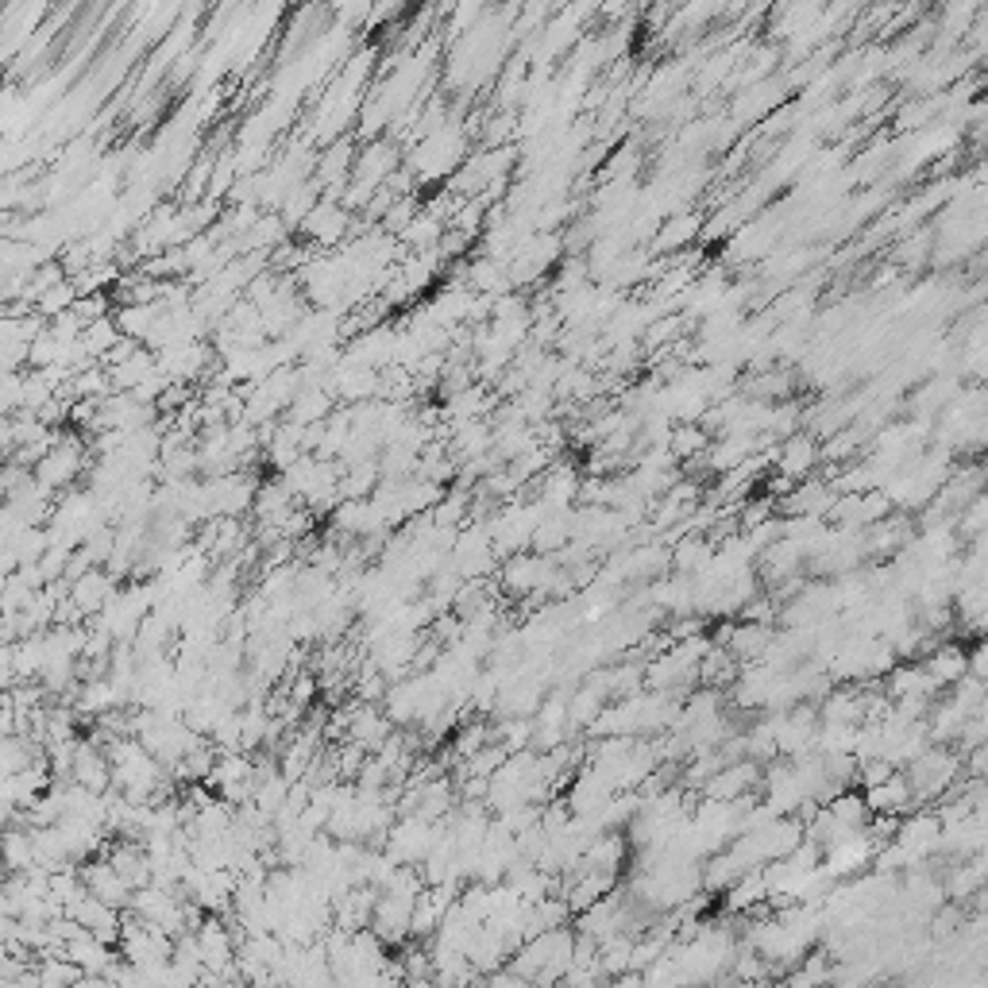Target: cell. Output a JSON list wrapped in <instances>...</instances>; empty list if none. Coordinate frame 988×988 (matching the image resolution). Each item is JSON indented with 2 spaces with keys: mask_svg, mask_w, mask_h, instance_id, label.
Returning a JSON list of instances; mask_svg holds the SVG:
<instances>
[{
  "mask_svg": "<svg viewBox=\"0 0 988 988\" xmlns=\"http://www.w3.org/2000/svg\"><path fill=\"white\" fill-rule=\"evenodd\" d=\"M305 236L313 240V244H337L340 236L347 232V209L344 205H337L332 197H321V202L313 205L309 217L302 220Z\"/></svg>",
  "mask_w": 988,
  "mask_h": 988,
  "instance_id": "cell-5",
  "label": "cell"
},
{
  "mask_svg": "<svg viewBox=\"0 0 988 988\" xmlns=\"http://www.w3.org/2000/svg\"><path fill=\"white\" fill-rule=\"evenodd\" d=\"M707 448H710V432H703L699 425H676L672 437H668V452H672L676 464H687V460L703 456Z\"/></svg>",
  "mask_w": 988,
  "mask_h": 988,
  "instance_id": "cell-8",
  "label": "cell"
},
{
  "mask_svg": "<svg viewBox=\"0 0 988 988\" xmlns=\"http://www.w3.org/2000/svg\"><path fill=\"white\" fill-rule=\"evenodd\" d=\"M464 147H467V139L460 136L456 127H452V120H448L440 132L425 136L422 147L410 155V174H414L417 182H440V178H448L460 162H464Z\"/></svg>",
  "mask_w": 988,
  "mask_h": 988,
  "instance_id": "cell-1",
  "label": "cell"
},
{
  "mask_svg": "<svg viewBox=\"0 0 988 988\" xmlns=\"http://www.w3.org/2000/svg\"><path fill=\"white\" fill-rule=\"evenodd\" d=\"M109 599H112V575H105V572L82 575V580L70 587V602H74V610H82V614L101 610Z\"/></svg>",
  "mask_w": 988,
  "mask_h": 988,
  "instance_id": "cell-7",
  "label": "cell"
},
{
  "mask_svg": "<svg viewBox=\"0 0 988 988\" xmlns=\"http://www.w3.org/2000/svg\"><path fill=\"white\" fill-rule=\"evenodd\" d=\"M0 857H4V865H12V869H32V865H35V842H32V834L9 830V834L0 838Z\"/></svg>",
  "mask_w": 988,
  "mask_h": 988,
  "instance_id": "cell-10",
  "label": "cell"
},
{
  "mask_svg": "<svg viewBox=\"0 0 988 988\" xmlns=\"http://www.w3.org/2000/svg\"><path fill=\"white\" fill-rule=\"evenodd\" d=\"M85 885H89V895H94V900H101L105 907H112V912H117L120 904H132V888L120 880V873L112 869L109 862L94 865V869H85Z\"/></svg>",
  "mask_w": 988,
  "mask_h": 988,
  "instance_id": "cell-6",
  "label": "cell"
},
{
  "mask_svg": "<svg viewBox=\"0 0 988 988\" xmlns=\"http://www.w3.org/2000/svg\"><path fill=\"white\" fill-rule=\"evenodd\" d=\"M82 460H85V452H82V444L77 440H54L51 444V452L35 464V483H39L42 490H59V487H66L70 479H74L77 472H82Z\"/></svg>",
  "mask_w": 988,
  "mask_h": 988,
  "instance_id": "cell-3",
  "label": "cell"
},
{
  "mask_svg": "<svg viewBox=\"0 0 988 988\" xmlns=\"http://www.w3.org/2000/svg\"><path fill=\"white\" fill-rule=\"evenodd\" d=\"M12 672H16V668H12V649L0 642V684H9Z\"/></svg>",
  "mask_w": 988,
  "mask_h": 988,
  "instance_id": "cell-11",
  "label": "cell"
},
{
  "mask_svg": "<svg viewBox=\"0 0 988 988\" xmlns=\"http://www.w3.org/2000/svg\"><path fill=\"white\" fill-rule=\"evenodd\" d=\"M120 329H117V321L112 317H101V321H94V325H85V332H82V347H85V355H94V359H105V355L112 352V347L120 344Z\"/></svg>",
  "mask_w": 988,
  "mask_h": 988,
  "instance_id": "cell-9",
  "label": "cell"
},
{
  "mask_svg": "<svg viewBox=\"0 0 988 988\" xmlns=\"http://www.w3.org/2000/svg\"><path fill=\"white\" fill-rule=\"evenodd\" d=\"M703 220L695 212H672V217H660L657 232L649 240V255H672L676 247H687L692 240H699Z\"/></svg>",
  "mask_w": 988,
  "mask_h": 988,
  "instance_id": "cell-4",
  "label": "cell"
},
{
  "mask_svg": "<svg viewBox=\"0 0 988 988\" xmlns=\"http://www.w3.org/2000/svg\"><path fill=\"white\" fill-rule=\"evenodd\" d=\"M822 464L819 456V440L812 437V432H792V437H784L777 444V475H784V479L792 483H803L807 475H815V467Z\"/></svg>",
  "mask_w": 988,
  "mask_h": 988,
  "instance_id": "cell-2",
  "label": "cell"
}]
</instances>
